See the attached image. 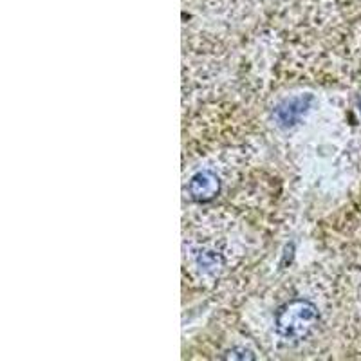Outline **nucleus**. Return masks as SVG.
I'll use <instances>...</instances> for the list:
<instances>
[{
  "label": "nucleus",
  "instance_id": "nucleus-1",
  "mask_svg": "<svg viewBox=\"0 0 361 361\" xmlns=\"http://www.w3.org/2000/svg\"><path fill=\"white\" fill-rule=\"evenodd\" d=\"M320 322V312L312 302L295 298L280 305L275 312V331L286 341H302L311 336Z\"/></svg>",
  "mask_w": 361,
  "mask_h": 361
},
{
  "label": "nucleus",
  "instance_id": "nucleus-2",
  "mask_svg": "<svg viewBox=\"0 0 361 361\" xmlns=\"http://www.w3.org/2000/svg\"><path fill=\"white\" fill-rule=\"evenodd\" d=\"M312 102H314L312 94H300V96H293V98L283 99L279 107L275 109L276 123L283 128L295 127L300 119L307 114Z\"/></svg>",
  "mask_w": 361,
  "mask_h": 361
},
{
  "label": "nucleus",
  "instance_id": "nucleus-3",
  "mask_svg": "<svg viewBox=\"0 0 361 361\" xmlns=\"http://www.w3.org/2000/svg\"><path fill=\"white\" fill-rule=\"evenodd\" d=\"M221 192V180L212 170H201L190 179L188 193L195 202L214 201Z\"/></svg>",
  "mask_w": 361,
  "mask_h": 361
},
{
  "label": "nucleus",
  "instance_id": "nucleus-4",
  "mask_svg": "<svg viewBox=\"0 0 361 361\" xmlns=\"http://www.w3.org/2000/svg\"><path fill=\"white\" fill-rule=\"evenodd\" d=\"M197 264L201 267H204L206 271H217L219 267L222 266V259L221 255H217L215 251H201V253L197 255Z\"/></svg>",
  "mask_w": 361,
  "mask_h": 361
},
{
  "label": "nucleus",
  "instance_id": "nucleus-5",
  "mask_svg": "<svg viewBox=\"0 0 361 361\" xmlns=\"http://www.w3.org/2000/svg\"><path fill=\"white\" fill-rule=\"evenodd\" d=\"M228 357H231V360H255L253 353L247 349H233L228 353Z\"/></svg>",
  "mask_w": 361,
  "mask_h": 361
},
{
  "label": "nucleus",
  "instance_id": "nucleus-6",
  "mask_svg": "<svg viewBox=\"0 0 361 361\" xmlns=\"http://www.w3.org/2000/svg\"><path fill=\"white\" fill-rule=\"evenodd\" d=\"M360 111H361V102H360Z\"/></svg>",
  "mask_w": 361,
  "mask_h": 361
}]
</instances>
